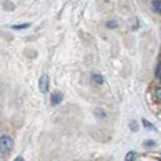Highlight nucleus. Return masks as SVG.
<instances>
[{
    "label": "nucleus",
    "mask_w": 161,
    "mask_h": 161,
    "mask_svg": "<svg viewBox=\"0 0 161 161\" xmlns=\"http://www.w3.org/2000/svg\"><path fill=\"white\" fill-rule=\"evenodd\" d=\"M159 80H161V76H159Z\"/></svg>",
    "instance_id": "obj_16"
},
{
    "label": "nucleus",
    "mask_w": 161,
    "mask_h": 161,
    "mask_svg": "<svg viewBox=\"0 0 161 161\" xmlns=\"http://www.w3.org/2000/svg\"><path fill=\"white\" fill-rule=\"evenodd\" d=\"M142 124H143L147 129H148V130H156V127L150 123V121H147V119H142Z\"/></svg>",
    "instance_id": "obj_7"
},
{
    "label": "nucleus",
    "mask_w": 161,
    "mask_h": 161,
    "mask_svg": "<svg viewBox=\"0 0 161 161\" xmlns=\"http://www.w3.org/2000/svg\"><path fill=\"white\" fill-rule=\"evenodd\" d=\"M130 129H132V130H136V129H137V126H136V123H134V121L130 123Z\"/></svg>",
    "instance_id": "obj_13"
},
{
    "label": "nucleus",
    "mask_w": 161,
    "mask_h": 161,
    "mask_svg": "<svg viewBox=\"0 0 161 161\" xmlns=\"http://www.w3.org/2000/svg\"><path fill=\"white\" fill-rule=\"evenodd\" d=\"M13 147H15L13 137L8 136V134H3L0 137V155H2V158H7V155L13 150Z\"/></svg>",
    "instance_id": "obj_1"
},
{
    "label": "nucleus",
    "mask_w": 161,
    "mask_h": 161,
    "mask_svg": "<svg viewBox=\"0 0 161 161\" xmlns=\"http://www.w3.org/2000/svg\"><path fill=\"white\" fill-rule=\"evenodd\" d=\"M90 79H92V84H95V86H102V84L105 82L103 76H102V74H98V73H92Z\"/></svg>",
    "instance_id": "obj_3"
},
{
    "label": "nucleus",
    "mask_w": 161,
    "mask_h": 161,
    "mask_svg": "<svg viewBox=\"0 0 161 161\" xmlns=\"http://www.w3.org/2000/svg\"><path fill=\"white\" fill-rule=\"evenodd\" d=\"M23 28H29V24H18V26H13V29H23Z\"/></svg>",
    "instance_id": "obj_11"
},
{
    "label": "nucleus",
    "mask_w": 161,
    "mask_h": 161,
    "mask_svg": "<svg viewBox=\"0 0 161 161\" xmlns=\"http://www.w3.org/2000/svg\"><path fill=\"white\" fill-rule=\"evenodd\" d=\"M137 159H139V153L134 152V150L127 152L126 153V158H124V161H137Z\"/></svg>",
    "instance_id": "obj_5"
},
{
    "label": "nucleus",
    "mask_w": 161,
    "mask_h": 161,
    "mask_svg": "<svg viewBox=\"0 0 161 161\" xmlns=\"http://www.w3.org/2000/svg\"><path fill=\"white\" fill-rule=\"evenodd\" d=\"M143 145H145V147H155V142H153V140H148V142H145Z\"/></svg>",
    "instance_id": "obj_12"
},
{
    "label": "nucleus",
    "mask_w": 161,
    "mask_h": 161,
    "mask_svg": "<svg viewBox=\"0 0 161 161\" xmlns=\"http://www.w3.org/2000/svg\"><path fill=\"white\" fill-rule=\"evenodd\" d=\"M158 161H161V158H158Z\"/></svg>",
    "instance_id": "obj_15"
},
{
    "label": "nucleus",
    "mask_w": 161,
    "mask_h": 161,
    "mask_svg": "<svg viewBox=\"0 0 161 161\" xmlns=\"http://www.w3.org/2000/svg\"><path fill=\"white\" fill-rule=\"evenodd\" d=\"M48 86H50V79H48V74H42L39 79V89L42 93L48 92Z\"/></svg>",
    "instance_id": "obj_2"
},
{
    "label": "nucleus",
    "mask_w": 161,
    "mask_h": 161,
    "mask_svg": "<svg viewBox=\"0 0 161 161\" xmlns=\"http://www.w3.org/2000/svg\"><path fill=\"white\" fill-rule=\"evenodd\" d=\"M106 28H110V29L113 28V29H114V28H118V23H116L114 19H113V21H108V23H106Z\"/></svg>",
    "instance_id": "obj_9"
},
{
    "label": "nucleus",
    "mask_w": 161,
    "mask_h": 161,
    "mask_svg": "<svg viewBox=\"0 0 161 161\" xmlns=\"http://www.w3.org/2000/svg\"><path fill=\"white\" fill-rule=\"evenodd\" d=\"M13 161H24V158H23V156H16V158L13 159Z\"/></svg>",
    "instance_id": "obj_14"
},
{
    "label": "nucleus",
    "mask_w": 161,
    "mask_h": 161,
    "mask_svg": "<svg viewBox=\"0 0 161 161\" xmlns=\"http://www.w3.org/2000/svg\"><path fill=\"white\" fill-rule=\"evenodd\" d=\"M3 8L7 11H13V10H15V5H13L11 2H3Z\"/></svg>",
    "instance_id": "obj_8"
},
{
    "label": "nucleus",
    "mask_w": 161,
    "mask_h": 161,
    "mask_svg": "<svg viewBox=\"0 0 161 161\" xmlns=\"http://www.w3.org/2000/svg\"><path fill=\"white\" fill-rule=\"evenodd\" d=\"M155 97H156V100H159V102H161V87H158V89H156Z\"/></svg>",
    "instance_id": "obj_10"
},
{
    "label": "nucleus",
    "mask_w": 161,
    "mask_h": 161,
    "mask_svg": "<svg viewBox=\"0 0 161 161\" xmlns=\"http://www.w3.org/2000/svg\"><path fill=\"white\" fill-rule=\"evenodd\" d=\"M50 100H52V105H60L61 100H63V93L61 92H53Z\"/></svg>",
    "instance_id": "obj_4"
},
{
    "label": "nucleus",
    "mask_w": 161,
    "mask_h": 161,
    "mask_svg": "<svg viewBox=\"0 0 161 161\" xmlns=\"http://www.w3.org/2000/svg\"><path fill=\"white\" fill-rule=\"evenodd\" d=\"M152 7L156 13H161V0H153L152 2Z\"/></svg>",
    "instance_id": "obj_6"
}]
</instances>
